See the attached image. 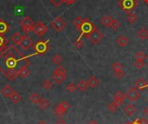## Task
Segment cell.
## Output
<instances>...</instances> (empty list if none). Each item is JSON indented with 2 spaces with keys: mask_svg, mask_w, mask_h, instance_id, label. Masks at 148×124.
Returning a JSON list of instances; mask_svg holds the SVG:
<instances>
[{
  "mask_svg": "<svg viewBox=\"0 0 148 124\" xmlns=\"http://www.w3.org/2000/svg\"><path fill=\"white\" fill-rule=\"evenodd\" d=\"M134 66L137 68V69H143L145 67V61L144 60H140V59H137L135 62H134Z\"/></svg>",
  "mask_w": 148,
  "mask_h": 124,
  "instance_id": "35",
  "label": "cell"
},
{
  "mask_svg": "<svg viewBox=\"0 0 148 124\" xmlns=\"http://www.w3.org/2000/svg\"><path fill=\"white\" fill-rule=\"evenodd\" d=\"M20 25H21L22 30L28 35L30 31H33L35 24H34V22L32 21L30 17H25L21 20Z\"/></svg>",
  "mask_w": 148,
  "mask_h": 124,
  "instance_id": "5",
  "label": "cell"
},
{
  "mask_svg": "<svg viewBox=\"0 0 148 124\" xmlns=\"http://www.w3.org/2000/svg\"><path fill=\"white\" fill-rule=\"evenodd\" d=\"M19 46L23 50H29L31 46H33V42L31 40V38L28 36V35H24L22 37V40L19 43Z\"/></svg>",
  "mask_w": 148,
  "mask_h": 124,
  "instance_id": "10",
  "label": "cell"
},
{
  "mask_svg": "<svg viewBox=\"0 0 148 124\" xmlns=\"http://www.w3.org/2000/svg\"><path fill=\"white\" fill-rule=\"evenodd\" d=\"M50 26L54 30L57 32H61L67 26V23L61 17H57L50 23Z\"/></svg>",
  "mask_w": 148,
  "mask_h": 124,
  "instance_id": "6",
  "label": "cell"
},
{
  "mask_svg": "<svg viewBox=\"0 0 148 124\" xmlns=\"http://www.w3.org/2000/svg\"><path fill=\"white\" fill-rule=\"evenodd\" d=\"M114 76L117 79H122L124 76H125V72L121 70H119V71H115L114 72Z\"/></svg>",
  "mask_w": 148,
  "mask_h": 124,
  "instance_id": "42",
  "label": "cell"
},
{
  "mask_svg": "<svg viewBox=\"0 0 148 124\" xmlns=\"http://www.w3.org/2000/svg\"><path fill=\"white\" fill-rule=\"evenodd\" d=\"M38 105H39V108H40L41 110H46V109L49 108V101H48L47 99H41V101L39 102Z\"/></svg>",
  "mask_w": 148,
  "mask_h": 124,
  "instance_id": "27",
  "label": "cell"
},
{
  "mask_svg": "<svg viewBox=\"0 0 148 124\" xmlns=\"http://www.w3.org/2000/svg\"><path fill=\"white\" fill-rule=\"evenodd\" d=\"M24 61L26 64L29 63V61L26 56L20 58L16 57V55L12 51H6L0 55V71L10 80L14 81L18 76V70L16 67L19 63Z\"/></svg>",
  "mask_w": 148,
  "mask_h": 124,
  "instance_id": "1",
  "label": "cell"
},
{
  "mask_svg": "<svg viewBox=\"0 0 148 124\" xmlns=\"http://www.w3.org/2000/svg\"><path fill=\"white\" fill-rule=\"evenodd\" d=\"M138 36L140 39H147L148 37V30L146 28H142L139 32H138Z\"/></svg>",
  "mask_w": 148,
  "mask_h": 124,
  "instance_id": "28",
  "label": "cell"
},
{
  "mask_svg": "<svg viewBox=\"0 0 148 124\" xmlns=\"http://www.w3.org/2000/svg\"><path fill=\"white\" fill-rule=\"evenodd\" d=\"M42 87L46 90H49L52 87H53V83H52V82L50 81V80H49V79H47V80H45V81H43V83H42Z\"/></svg>",
  "mask_w": 148,
  "mask_h": 124,
  "instance_id": "32",
  "label": "cell"
},
{
  "mask_svg": "<svg viewBox=\"0 0 148 124\" xmlns=\"http://www.w3.org/2000/svg\"><path fill=\"white\" fill-rule=\"evenodd\" d=\"M126 97L131 102H135L140 97V92L135 87H132L127 90L126 94Z\"/></svg>",
  "mask_w": 148,
  "mask_h": 124,
  "instance_id": "9",
  "label": "cell"
},
{
  "mask_svg": "<svg viewBox=\"0 0 148 124\" xmlns=\"http://www.w3.org/2000/svg\"><path fill=\"white\" fill-rule=\"evenodd\" d=\"M144 114L146 115V116L148 118V106L144 109Z\"/></svg>",
  "mask_w": 148,
  "mask_h": 124,
  "instance_id": "47",
  "label": "cell"
},
{
  "mask_svg": "<svg viewBox=\"0 0 148 124\" xmlns=\"http://www.w3.org/2000/svg\"><path fill=\"white\" fill-rule=\"evenodd\" d=\"M48 30V27L46 26V24L41 21H38L35 25H34V29L33 31L35 32V34L36 36H38L39 37H42Z\"/></svg>",
  "mask_w": 148,
  "mask_h": 124,
  "instance_id": "8",
  "label": "cell"
},
{
  "mask_svg": "<svg viewBox=\"0 0 148 124\" xmlns=\"http://www.w3.org/2000/svg\"><path fill=\"white\" fill-rule=\"evenodd\" d=\"M29 74H30V71L28 69V67H27L26 64L23 65L18 70V76H20L21 78H26V77H28L29 76Z\"/></svg>",
  "mask_w": 148,
  "mask_h": 124,
  "instance_id": "12",
  "label": "cell"
},
{
  "mask_svg": "<svg viewBox=\"0 0 148 124\" xmlns=\"http://www.w3.org/2000/svg\"><path fill=\"white\" fill-rule=\"evenodd\" d=\"M74 45H75V47L76 49H78V50H80V49L82 48V46H83V42L82 41V37H79L77 38V40L74 43Z\"/></svg>",
  "mask_w": 148,
  "mask_h": 124,
  "instance_id": "37",
  "label": "cell"
},
{
  "mask_svg": "<svg viewBox=\"0 0 148 124\" xmlns=\"http://www.w3.org/2000/svg\"><path fill=\"white\" fill-rule=\"evenodd\" d=\"M139 4V2L136 0H120L119 6L127 13H131Z\"/></svg>",
  "mask_w": 148,
  "mask_h": 124,
  "instance_id": "3",
  "label": "cell"
},
{
  "mask_svg": "<svg viewBox=\"0 0 148 124\" xmlns=\"http://www.w3.org/2000/svg\"><path fill=\"white\" fill-rule=\"evenodd\" d=\"M38 124H48V123H47L45 121H41V122H40Z\"/></svg>",
  "mask_w": 148,
  "mask_h": 124,
  "instance_id": "50",
  "label": "cell"
},
{
  "mask_svg": "<svg viewBox=\"0 0 148 124\" xmlns=\"http://www.w3.org/2000/svg\"><path fill=\"white\" fill-rule=\"evenodd\" d=\"M121 23H120L119 20H117V19H113V22H112V23H111V25H110V28H111L112 30L115 31V30H117L121 27Z\"/></svg>",
  "mask_w": 148,
  "mask_h": 124,
  "instance_id": "29",
  "label": "cell"
},
{
  "mask_svg": "<svg viewBox=\"0 0 148 124\" xmlns=\"http://www.w3.org/2000/svg\"><path fill=\"white\" fill-rule=\"evenodd\" d=\"M29 101L32 103H34V104H38L39 103V102L41 101V96L38 95V94H36V93H34V94H32V95H30L29 96Z\"/></svg>",
  "mask_w": 148,
  "mask_h": 124,
  "instance_id": "24",
  "label": "cell"
},
{
  "mask_svg": "<svg viewBox=\"0 0 148 124\" xmlns=\"http://www.w3.org/2000/svg\"><path fill=\"white\" fill-rule=\"evenodd\" d=\"M60 106L65 110V111H67L69 108H70V104L68 103V102H66V101H64V102H62V103H60Z\"/></svg>",
  "mask_w": 148,
  "mask_h": 124,
  "instance_id": "43",
  "label": "cell"
},
{
  "mask_svg": "<svg viewBox=\"0 0 148 124\" xmlns=\"http://www.w3.org/2000/svg\"><path fill=\"white\" fill-rule=\"evenodd\" d=\"M145 3H148V0H145Z\"/></svg>",
  "mask_w": 148,
  "mask_h": 124,
  "instance_id": "51",
  "label": "cell"
},
{
  "mask_svg": "<svg viewBox=\"0 0 148 124\" xmlns=\"http://www.w3.org/2000/svg\"><path fill=\"white\" fill-rule=\"evenodd\" d=\"M137 109L136 107H134V105L132 104H128V105H126L123 109V111L124 113L127 116H132L135 112H136Z\"/></svg>",
  "mask_w": 148,
  "mask_h": 124,
  "instance_id": "14",
  "label": "cell"
},
{
  "mask_svg": "<svg viewBox=\"0 0 148 124\" xmlns=\"http://www.w3.org/2000/svg\"><path fill=\"white\" fill-rule=\"evenodd\" d=\"M82 21H83V19H82L81 17H75V18L74 19L73 23H74V25L76 27V29H77V30H79V28H80L81 24L82 23Z\"/></svg>",
  "mask_w": 148,
  "mask_h": 124,
  "instance_id": "33",
  "label": "cell"
},
{
  "mask_svg": "<svg viewBox=\"0 0 148 124\" xmlns=\"http://www.w3.org/2000/svg\"><path fill=\"white\" fill-rule=\"evenodd\" d=\"M77 88H78L79 90H81V91H85V90L88 88V85L87 81H85V80H81V81H79L78 83H77Z\"/></svg>",
  "mask_w": 148,
  "mask_h": 124,
  "instance_id": "25",
  "label": "cell"
},
{
  "mask_svg": "<svg viewBox=\"0 0 148 124\" xmlns=\"http://www.w3.org/2000/svg\"><path fill=\"white\" fill-rule=\"evenodd\" d=\"M120 106L114 101V102H112V103H110L109 104H108V110L110 111V112H112V113H114V112H115L117 110H118V108H119Z\"/></svg>",
  "mask_w": 148,
  "mask_h": 124,
  "instance_id": "31",
  "label": "cell"
},
{
  "mask_svg": "<svg viewBox=\"0 0 148 124\" xmlns=\"http://www.w3.org/2000/svg\"><path fill=\"white\" fill-rule=\"evenodd\" d=\"M22 37H23V36L19 32H16V33H14L12 35V37L10 38V41L16 45H19V43H20V42L22 40Z\"/></svg>",
  "mask_w": 148,
  "mask_h": 124,
  "instance_id": "18",
  "label": "cell"
},
{
  "mask_svg": "<svg viewBox=\"0 0 148 124\" xmlns=\"http://www.w3.org/2000/svg\"><path fill=\"white\" fill-rule=\"evenodd\" d=\"M112 22H113V18L109 16H104L101 20V24L105 27H110Z\"/></svg>",
  "mask_w": 148,
  "mask_h": 124,
  "instance_id": "21",
  "label": "cell"
},
{
  "mask_svg": "<svg viewBox=\"0 0 148 124\" xmlns=\"http://www.w3.org/2000/svg\"><path fill=\"white\" fill-rule=\"evenodd\" d=\"M96 28V26L88 19V18H84L82 21V23L81 24L80 28H79V31L81 33L80 37H88L89 35L93 32V30Z\"/></svg>",
  "mask_w": 148,
  "mask_h": 124,
  "instance_id": "2",
  "label": "cell"
},
{
  "mask_svg": "<svg viewBox=\"0 0 148 124\" xmlns=\"http://www.w3.org/2000/svg\"><path fill=\"white\" fill-rule=\"evenodd\" d=\"M7 45V40L3 35H0V54L4 51Z\"/></svg>",
  "mask_w": 148,
  "mask_h": 124,
  "instance_id": "23",
  "label": "cell"
},
{
  "mask_svg": "<svg viewBox=\"0 0 148 124\" xmlns=\"http://www.w3.org/2000/svg\"><path fill=\"white\" fill-rule=\"evenodd\" d=\"M103 37H104V35H103V33H101L98 29H97V27L93 30V32L89 35V37H88V39H89V41L94 44V45H97L101 41V39L103 38Z\"/></svg>",
  "mask_w": 148,
  "mask_h": 124,
  "instance_id": "7",
  "label": "cell"
},
{
  "mask_svg": "<svg viewBox=\"0 0 148 124\" xmlns=\"http://www.w3.org/2000/svg\"><path fill=\"white\" fill-rule=\"evenodd\" d=\"M53 5H55V6H56V7H59V6H61L63 3H65L66 2V0H49Z\"/></svg>",
  "mask_w": 148,
  "mask_h": 124,
  "instance_id": "41",
  "label": "cell"
},
{
  "mask_svg": "<svg viewBox=\"0 0 148 124\" xmlns=\"http://www.w3.org/2000/svg\"><path fill=\"white\" fill-rule=\"evenodd\" d=\"M33 49L36 51V53L38 54V55H43V54H45L49 50L48 41H44V40H42V39L41 40H38L33 45Z\"/></svg>",
  "mask_w": 148,
  "mask_h": 124,
  "instance_id": "4",
  "label": "cell"
},
{
  "mask_svg": "<svg viewBox=\"0 0 148 124\" xmlns=\"http://www.w3.org/2000/svg\"><path fill=\"white\" fill-rule=\"evenodd\" d=\"M88 124H97V123L95 121H91L90 123H88Z\"/></svg>",
  "mask_w": 148,
  "mask_h": 124,
  "instance_id": "49",
  "label": "cell"
},
{
  "mask_svg": "<svg viewBox=\"0 0 148 124\" xmlns=\"http://www.w3.org/2000/svg\"><path fill=\"white\" fill-rule=\"evenodd\" d=\"M67 111H65L61 106L60 104H57L55 108V115L58 117H62L65 114H66Z\"/></svg>",
  "mask_w": 148,
  "mask_h": 124,
  "instance_id": "22",
  "label": "cell"
},
{
  "mask_svg": "<svg viewBox=\"0 0 148 124\" xmlns=\"http://www.w3.org/2000/svg\"><path fill=\"white\" fill-rule=\"evenodd\" d=\"M66 90L69 92V93H74L76 90V86L75 85V83H69L67 86H66Z\"/></svg>",
  "mask_w": 148,
  "mask_h": 124,
  "instance_id": "39",
  "label": "cell"
},
{
  "mask_svg": "<svg viewBox=\"0 0 148 124\" xmlns=\"http://www.w3.org/2000/svg\"><path fill=\"white\" fill-rule=\"evenodd\" d=\"M52 78H53V80H54L56 83L60 84V83H63V82L65 81V79H66V75H61V74H56V73H54Z\"/></svg>",
  "mask_w": 148,
  "mask_h": 124,
  "instance_id": "19",
  "label": "cell"
},
{
  "mask_svg": "<svg viewBox=\"0 0 148 124\" xmlns=\"http://www.w3.org/2000/svg\"><path fill=\"white\" fill-rule=\"evenodd\" d=\"M112 70L115 72V71H119V70H122V65L119 63V62H116L114 63L113 65H112Z\"/></svg>",
  "mask_w": 148,
  "mask_h": 124,
  "instance_id": "40",
  "label": "cell"
},
{
  "mask_svg": "<svg viewBox=\"0 0 148 124\" xmlns=\"http://www.w3.org/2000/svg\"><path fill=\"white\" fill-rule=\"evenodd\" d=\"M54 73H56V74H61V75H66L67 74V70L64 67H62V66H58L55 70Z\"/></svg>",
  "mask_w": 148,
  "mask_h": 124,
  "instance_id": "36",
  "label": "cell"
},
{
  "mask_svg": "<svg viewBox=\"0 0 148 124\" xmlns=\"http://www.w3.org/2000/svg\"><path fill=\"white\" fill-rule=\"evenodd\" d=\"M62 61V57L59 55V54H56L53 57H52V62L55 63V64H57L59 65Z\"/></svg>",
  "mask_w": 148,
  "mask_h": 124,
  "instance_id": "34",
  "label": "cell"
},
{
  "mask_svg": "<svg viewBox=\"0 0 148 124\" xmlns=\"http://www.w3.org/2000/svg\"><path fill=\"white\" fill-rule=\"evenodd\" d=\"M148 87V83H147L146 80H144L143 78H139L136 82H135V88L138 89L139 90H144L146 88Z\"/></svg>",
  "mask_w": 148,
  "mask_h": 124,
  "instance_id": "13",
  "label": "cell"
},
{
  "mask_svg": "<svg viewBox=\"0 0 148 124\" xmlns=\"http://www.w3.org/2000/svg\"><path fill=\"white\" fill-rule=\"evenodd\" d=\"M8 30H9L8 23L4 20L0 19V35H4Z\"/></svg>",
  "mask_w": 148,
  "mask_h": 124,
  "instance_id": "20",
  "label": "cell"
},
{
  "mask_svg": "<svg viewBox=\"0 0 148 124\" xmlns=\"http://www.w3.org/2000/svg\"><path fill=\"white\" fill-rule=\"evenodd\" d=\"M128 43H129V39L124 35H121L117 38V44L120 47H125L128 44Z\"/></svg>",
  "mask_w": 148,
  "mask_h": 124,
  "instance_id": "16",
  "label": "cell"
},
{
  "mask_svg": "<svg viewBox=\"0 0 148 124\" xmlns=\"http://www.w3.org/2000/svg\"><path fill=\"white\" fill-rule=\"evenodd\" d=\"M75 1H76V0H66L65 3H66L67 5H71V4H73Z\"/></svg>",
  "mask_w": 148,
  "mask_h": 124,
  "instance_id": "46",
  "label": "cell"
},
{
  "mask_svg": "<svg viewBox=\"0 0 148 124\" xmlns=\"http://www.w3.org/2000/svg\"><path fill=\"white\" fill-rule=\"evenodd\" d=\"M127 22L129 23H134L136 21H137V16L135 15V14H134L133 12H131V13H129L128 15H127Z\"/></svg>",
  "mask_w": 148,
  "mask_h": 124,
  "instance_id": "30",
  "label": "cell"
},
{
  "mask_svg": "<svg viewBox=\"0 0 148 124\" xmlns=\"http://www.w3.org/2000/svg\"><path fill=\"white\" fill-rule=\"evenodd\" d=\"M13 92H14L13 89H12V88L10 87V85H9V84L5 85V86L1 90L2 95H3V96H5V97H8V98L10 97V96L13 94Z\"/></svg>",
  "mask_w": 148,
  "mask_h": 124,
  "instance_id": "15",
  "label": "cell"
},
{
  "mask_svg": "<svg viewBox=\"0 0 148 124\" xmlns=\"http://www.w3.org/2000/svg\"><path fill=\"white\" fill-rule=\"evenodd\" d=\"M88 85L89 88H96L99 84H100V81L98 80V78L95 76H92L89 77V79L87 81Z\"/></svg>",
  "mask_w": 148,
  "mask_h": 124,
  "instance_id": "17",
  "label": "cell"
},
{
  "mask_svg": "<svg viewBox=\"0 0 148 124\" xmlns=\"http://www.w3.org/2000/svg\"><path fill=\"white\" fill-rule=\"evenodd\" d=\"M10 99L14 103H17L21 99H22V96L18 93V92H16V91H14L13 92V94L10 96Z\"/></svg>",
  "mask_w": 148,
  "mask_h": 124,
  "instance_id": "26",
  "label": "cell"
},
{
  "mask_svg": "<svg viewBox=\"0 0 148 124\" xmlns=\"http://www.w3.org/2000/svg\"><path fill=\"white\" fill-rule=\"evenodd\" d=\"M136 1H137V2H140V0H136Z\"/></svg>",
  "mask_w": 148,
  "mask_h": 124,
  "instance_id": "53",
  "label": "cell"
},
{
  "mask_svg": "<svg viewBox=\"0 0 148 124\" xmlns=\"http://www.w3.org/2000/svg\"><path fill=\"white\" fill-rule=\"evenodd\" d=\"M147 57V54H146V53H144L143 51H139V52H137V53L135 54V58H136V60H137V59L145 60Z\"/></svg>",
  "mask_w": 148,
  "mask_h": 124,
  "instance_id": "38",
  "label": "cell"
},
{
  "mask_svg": "<svg viewBox=\"0 0 148 124\" xmlns=\"http://www.w3.org/2000/svg\"><path fill=\"white\" fill-rule=\"evenodd\" d=\"M125 98H126V96L123 94L122 91L121 90H118L116 92V94L114 95V102L119 105V106H121L124 102H125Z\"/></svg>",
  "mask_w": 148,
  "mask_h": 124,
  "instance_id": "11",
  "label": "cell"
},
{
  "mask_svg": "<svg viewBox=\"0 0 148 124\" xmlns=\"http://www.w3.org/2000/svg\"><path fill=\"white\" fill-rule=\"evenodd\" d=\"M131 124H140V123L139 122V119H136L134 122H133V123H131Z\"/></svg>",
  "mask_w": 148,
  "mask_h": 124,
  "instance_id": "48",
  "label": "cell"
},
{
  "mask_svg": "<svg viewBox=\"0 0 148 124\" xmlns=\"http://www.w3.org/2000/svg\"><path fill=\"white\" fill-rule=\"evenodd\" d=\"M124 124H131V123H126Z\"/></svg>",
  "mask_w": 148,
  "mask_h": 124,
  "instance_id": "52",
  "label": "cell"
},
{
  "mask_svg": "<svg viewBox=\"0 0 148 124\" xmlns=\"http://www.w3.org/2000/svg\"><path fill=\"white\" fill-rule=\"evenodd\" d=\"M56 124H66V122L62 118V117H60L58 120H57V122H56Z\"/></svg>",
  "mask_w": 148,
  "mask_h": 124,
  "instance_id": "45",
  "label": "cell"
},
{
  "mask_svg": "<svg viewBox=\"0 0 148 124\" xmlns=\"http://www.w3.org/2000/svg\"><path fill=\"white\" fill-rule=\"evenodd\" d=\"M139 122L140 123V124H148V121L146 118H140Z\"/></svg>",
  "mask_w": 148,
  "mask_h": 124,
  "instance_id": "44",
  "label": "cell"
}]
</instances>
